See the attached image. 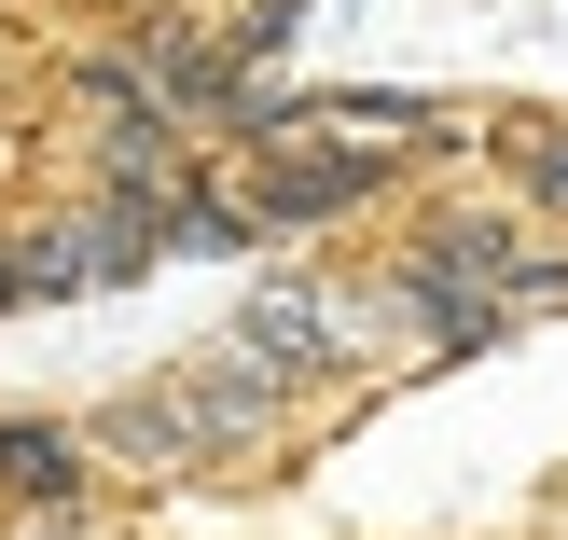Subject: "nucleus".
<instances>
[{
    "instance_id": "obj_1",
    "label": "nucleus",
    "mask_w": 568,
    "mask_h": 540,
    "mask_svg": "<svg viewBox=\"0 0 568 540\" xmlns=\"http://www.w3.org/2000/svg\"><path fill=\"white\" fill-rule=\"evenodd\" d=\"M277 430H292V388L250 375L236 347H194L166 360V375L111 388L98 416H83V444H98V471H139V486H209V471H264Z\"/></svg>"
},
{
    "instance_id": "obj_2",
    "label": "nucleus",
    "mask_w": 568,
    "mask_h": 540,
    "mask_svg": "<svg viewBox=\"0 0 568 540\" xmlns=\"http://www.w3.org/2000/svg\"><path fill=\"white\" fill-rule=\"evenodd\" d=\"M388 264L430 277V292H458V305H499V319H555L568 305V249L541 222H514V208H416Z\"/></svg>"
},
{
    "instance_id": "obj_3",
    "label": "nucleus",
    "mask_w": 568,
    "mask_h": 540,
    "mask_svg": "<svg viewBox=\"0 0 568 540\" xmlns=\"http://www.w3.org/2000/svg\"><path fill=\"white\" fill-rule=\"evenodd\" d=\"M222 347H236L250 375H277L292 403H305V388H347L361 360H375V292L292 264V277H264V292L236 305V333H222Z\"/></svg>"
},
{
    "instance_id": "obj_4",
    "label": "nucleus",
    "mask_w": 568,
    "mask_h": 540,
    "mask_svg": "<svg viewBox=\"0 0 568 540\" xmlns=\"http://www.w3.org/2000/svg\"><path fill=\"white\" fill-rule=\"evenodd\" d=\"M0 264H14V305H83V292H125V277L153 264V236L83 194V208H55V222H14Z\"/></svg>"
},
{
    "instance_id": "obj_5",
    "label": "nucleus",
    "mask_w": 568,
    "mask_h": 540,
    "mask_svg": "<svg viewBox=\"0 0 568 540\" xmlns=\"http://www.w3.org/2000/svg\"><path fill=\"white\" fill-rule=\"evenodd\" d=\"M222 181H236L250 236H333V222L388 208V181H403V166H361V153H236Z\"/></svg>"
},
{
    "instance_id": "obj_6",
    "label": "nucleus",
    "mask_w": 568,
    "mask_h": 540,
    "mask_svg": "<svg viewBox=\"0 0 568 540\" xmlns=\"http://www.w3.org/2000/svg\"><path fill=\"white\" fill-rule=\"evenodd\" d=\"M0 499L83 527V499H98V444H83L70 416H14V403H0Z\"/></svg>"
},
{
    "instance_id": "obj_7",
    "label": "nucleus",
    "mask_w": 568,
    "mask_h": 540,
    "mask_svg": "<svg viewBox=\"0 0 568 540\" xmlns=\"http://www.w3.org/2000/svg\"><path fill=\"white\" fill-rule=\"evenodd\" d=\"M486 166H499V208L541 222V236L568 249V111H499Z\"/></svg>"
},
{
    "instance_id": "obj_8",
    "label": "nucleus",
    "mask_w": 568,
    "mask_h": 540,
    "mask_svg": "<svg viewBox=\"0 0 568 540\" xmlns=\"http://www.w3.org/2000/svg\"><path fill=\"white\" fill-rule=\"evenodd\" d=\"M0 540H83L70 513H14V527H0Z\"/></svg>"
},
{
    "instance_id": "obj_9",
    "label": "nucleus",
    "mask_w": 568,
    "mask_h": 540,
    "mask_svg": "<svg viewBox=\"0 0 568 540\" xmlns=\"http://www.w3.org/2000/svg\"><path fill=\"white\" fill-rule=\"evenodd\" d=\"M0 319H14V264H0Z\"/></svg>"
}]
</instances>
